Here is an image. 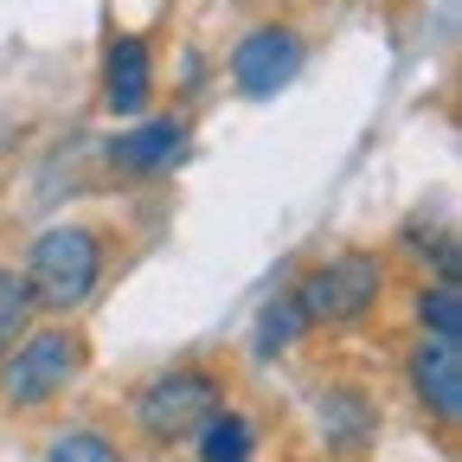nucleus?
<instances>
[{
  "label": "nucleus",
  "mask_w": 462,
  "mask_h": 462,
  "mask_svg": "<svg viewBox=\"0 0 462 462\" xmlns=\"http://www.w3.org/2000/svg\"><path fill=\"white\" fill-rule=\"evenodd\" d=\"M187 148H193V123L180 109H167V116H142L135 129L109 135L103 161L123 173V180H161V173H173L187 161Z\"/></svg>",
  "instance_id": "obj_6"
},
{
  "label": "nucleus",
  "mask_w": 462,
  "mask_h": 462,
  "mask_svg": "<svg viewBox=\"0 0 462 462\" xmlns=\"http://www.w3.org/2000/svg\"><path fill=\"white\" fill-rule=\"evenodd\" d=\"M218 404H231V373L218 360H173L135 385L129 430L148 449H173V443H193Z\"/></svg>",
  "instance_id": "obj_3"
},
{
  "label": "nucleus",
  "mask_w": 462,
  "mask_h": 462,
  "mask_svg": "<svg viewBox=\"0 0 462 462\" xmlns=\"http://www.w3.org/2000/svg\"><path fill=\"white\" fill-rule=\"evenodd\" d=\"M39 462H129V449L116 443L103 424H58L45 437Z\"/></svg>",
  "instance_id": "obj_12"
},
{
  "label": "nucleus",
  "mask_w": 462,
  "mask_h": 462,
  "mask_svg": "<svg viewBox=\"0 0 462 462\" xmlns=\"http://www.w3.org/2000/svg\"><path fill=\"white\" fill-rule=\"evenodd\" d=\"M32 328V302H26V282H20V263L0 257V360L14 354V340Z\"/></svg>",
  "instance_id": "obj_15"
},
{
  "label": "nucleus",
  "mask_w": 462,
  "mask_h": 462,
  "mask_svg": "<svg viewBox=\"0 0 462 462\" xmlns=\"http://www.w3.org/2000/svg\"><path fill=\"white\" fill-rule=\"evenodd\" d=\"M398 245H404V251H418L424 276H456V231H449L443 218H411Z\"/></svg>",
  "instance_id": "obj_14"
},
{
  "label": "nucleus",
  "mask_w": 462,
  "mask_h": 462,
  "mask_svg": "<svg viewBox=\"0 0 462 462\" xmlns=\"http://www.w3.org/2000/svg\"><path fill=\"white\" fill-rule=\"evenodd\" d=\"M315 424H321L328 456H360V449L379 443V404L360 385H328L321 404H315Z\"/></svg>",
  "instance_id": "obj_9"
},
{
  "label": "nucleus",
  "mask_w": 462,
  "mask_h": 462,
  "mask_svg": "<svg viewBox=\"0 0 462 462\" xmlns=\"http://www.w3.org/2000/svg\"><path fill=\"white\" fill-rule=\"evenodd\" d=\"M257 456H263V418L245 404H218L193 437V462H257Z\"/></svg>",
  "instance_id": "obj_10"
},
{
  "label": "nucleus",
  "mask_w": 462,
  "mask_h": 462,
  "mask_svg": "<svg viewBox=\"0 0 462 462\" xmlns=\"http://www.w3.org/2000/svg\"><path fill=\"white\" fill-rule=\"evenodd\" d=\"M97 90H103V109L116 123H135L154 97V45L148 32H109L103 45V65H97Z\"/></svg>",
  "instance_id": "obj_8"
},
{
  "label": "nucleus",
  "mask_w": 462,
  "mask_h": 462,
  "mask_svg": "<svg viewBox=\"0 0 462 462\" xmlns=\"http://www.w3.org/2000/svg\"><path fill=\"white\" fill-rule=\"evenodd\" d=\"M385 289H392V257L366 251V245H346L289 282V302L309 321V334H321V328H360L385 302Z\"/></svg>",
  "instance_id": "obj_4"
},
{
  "label": "nucleus",
  "mask_w": 462,
  "mask_h": 462,
  "mask_svg": "<svg viewBox=\"0 0 462 462\" xmlns=\"http://www.w3.org/2000/svg\"><path fill=\"white\" fill-rule=\"evenodd\" d=\"M302 334H309V321L296 315V302H289V289H282L276 302H263V315H257V328H251V354H257V360H276V354H289Z\"/></svg>",
  "instance_id": "obj_13"
},
{
  "label": "nucleus",
  "mask_w": 462,
  "mask_h": 462,
  "mask_svg": "<svg viewBox=\"0 0 462 462\" xmlns=\"http://www.w3.org/2000/svg\"><path fill=\"white\" fill-rule=\"evenodd\" d=\"M309 51H315V45H309L302 26H289V20H257V26H245L238 39H231L225 78H231V90H238V97L263 103V97H276L282 84L302 78Z\"/></svg>",
  "instance_id": "obj_5"
},
{
  "label": "nucleus",
  "mask_w": 462,
  "mask_h": 462,
  "mask_svg": "<svg viewBox=\"0 0 462 462\" xmlns=\"http://www.w3.org/2000/svg\"><path fill=\"white\" fill-rule=\"evenodd\" d=\"M411 321L424 340H462V289L456 276H424L411 289Z\"/></svg>",
  "instance_id": "obj_11"
},
{
  "label": "nucleus",
  "mask_w": 462,
  "mask_h": 462,
  "mask_svg": "<svg viewBox=\"0 0 462 462\" xmlns=\"http://www.w3.org/2000/svg\"><path fill=\"white\" fill-rule=\"evenodd\" d=\"M116 263V231L97 218H51L45 231H32V245L20 257V282L26 302L45 321H78L109 282Z\"/></svg>",
  "instance_id": "obj_1"
},
{
  "label": "nucleus",
  "mask_w": 462,
  "mask_h": 462,
  "mask_svg": "<svg viewBox=\"0 0 462 462\" xmlns=\"http://www.w3.org/2000/svg\"><path fill=\"white\" fill-rule=\"evenodd\" d=\"M404 392L411 404L437 424V430H456L462 424V340H411L404 354Z\"/></svg>",
  "instance_id": "obj_7"
},
{
  "label": "nucleus",
  "mask_w": 462,
  "mask_h": 462,
  "mask_svg": "<svg viewBox=\"0 0 462 462\" xmlns=\"http://www.w3.org/2000/svg\"><path fill=\"white\" fill-rule=\"evenodd\" d=\"M90 373V340L78 321H32L14 354L0 360V411L7 418H45L58 411Z\"/></svg>",
  "instance_id": "obj_2"
}]
</instances>
